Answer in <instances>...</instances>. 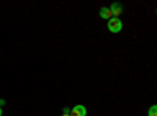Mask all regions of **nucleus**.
<instances>
[{
  "mask_svg": "<svg viewBox=\"0 0 157 116\" xmlns=\"http://www.w3.org/2000/svg\"><path fill=\"white\" fill-rule=\"evenodd\" d=\"M2 105H5V100H3V99H0V107H2Z\"/></svg>",
  "mask_w": 157,
  "mask_h": 116,
  "instance_id": "423d86ee",
  "label": "nucleus"
},
{
  "mask_svg": "<svg viewBox=\"0 0 157 116\" xmlns=\"http://www.w3.org/2000/svg\"><path fill=\"white\" fill-rule=\"evenodd\" d=\"M0 116H2V107H0Z\"/></svg>",
  "mask_w": 157,
  "mask_h": 116,
  "instance_id": "6e6552de",
  "label": "nucleus"
},
{
  "mask_svg": "<svg viewBox=\"0 0 157 116\" xmlns=\"http://www.w3.org/2000/svg\"><path fill=\"white\" fill-rule=\"evenodd\" d=\"M99 16L102 17V19H112V11L109 9V8H105V6H104V8H101V11H99Z\"/></svg>",
  "mask_w": 157,
  "mask_h": 116,
  "instance_id": "20e7f679",
  "label": "nucleus"
},
{
  "mask_svg": "<svg viewBox=\"0 0 157 116\" xmlns=\"http://www.w3.org/2000/svg\"><path fill=\"white\" fill-rule=\"evenodd\" d=\"M149 116H157V107H155V105H151V108H149Z\"/></svg>",
  "mask_w": 157,
  "mask_h": 116,
  "instance_id": "39448f33",
  "label": "nucleus"
},
{
  "mask_svg": "<svg viewBox=\"0 0 157 116\" xmlns=\"http://www.w3.org/2000/svg\"><path fill=\"white\" fill-rule=\"evenodd\" d=\"M69 116H86V108L83 105H75L72 111H69Z\"/></svg>",
  "mask_w": 157,
  "mask_h": 116,
  "instance_id": "f03ea898",
  "label": "nucleus"
},
{
  "mask_svg": "<svg viewBox=\"0 0 157 116\" xmlns=\"http://www.w3.org/2000/svg\"><path fill=\"white\" fill-rule=\"evenodd\" d=\"M107 28L110 33H118V32H121L123 30V22L120 17H112L109 21V25H107Z\"/></svg>",
  "mask_w": 157,
  "mask_h": 116,
  "instance_id": "f257e3e1",
  "label": "nucleus"
},
{
  "mask_svg": "<svg viewBox=\"0 0 157 116\" xmlns=\"http://www.w3.org/2000/svg\"><path fill=\"white\" fill-rule=\"evenodd\" d=\"M61 116H69V113H63Z\"/></svg>",
  "mask_w": 157,
  "mask_h": 116,
  "instance_id": "0eeeda50",
  "label": "nucleus"
},
{
  "mask_svg": "<svg viewBox=\"0 0 157 116\" xmlns=\"http://www.w3.org/2000/svg\"><path fill=\"white\" fill-rule=\"evenodd\" d=\"M109 9L112 11V16H115V17H118V16H120L121 13H123V6H121L120 3H116V2H115V3H112Z\"/></svg>",
  "mask_w": 157,
  "mask_h": 116,
  "instance_id": "7ed1b4c3",
  "label": "nucleus"
}]
</instances>
